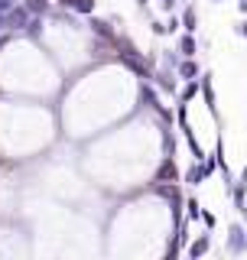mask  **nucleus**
<instances>
[{"mask_svg":"<svg viewBox=\"0 0 247 260\" xmlns=\"http://www.w3.org/2000/svg\"><path fill=\"white\" fill-rule=\"evenodd\" d=\"M225 250L231 257H244L247 254V228L231 221L228 224V234H225Z\"/></svg>","mask_w":247,"mask_h":260,"instance_id":"1","label":"nucleus"},{"mask_svg":"<svg viewBox=\"0 0 247 260\" xmlns=\"http://www.w3.org/2000/svg\"><path fill=\"white\" fill-rule=\"evenodd\" d=\"M208 250H211V231H202L195 241H189V254H186V260H202Z\"/></svg>","mask_w":247,"mask_h":260,"instance_id":"2","label":"nucleus"},{"mask_svg":"<svg viewBox=\"0 0 247 260\" xmlns=\"http://www.w3.org/2000/svg\"><path fill=\"white\" fill-rule=\"evenodd\" d=\"M205 179H208V176H205L202 162H192V166H189L186 173H182V182H186V185H202Z\"/></svg>","mask_w":247,"mask_h":260,"instance_id":"3","label":"nucleus"},{"mask_svg":"<svg viewBox=\"0 0 247 260\" xmlns=\"http://www.w3.org/2000/svg\"><path fill=\"white\" fill-rule=\"evenodd\" d=\"M202 91H205V104H208V111L218 117V104H215V91H211V75H202Z\"/></svg>","mask_w":247,"mask_h":260,"instance_id":"4","label":"nucleus"},{"mask_svg":"<svg viewBox=\"0 0 247 260\" xmlns=\"http://www.w3.org/2000/svg\"><path fill=\"white\" fill-rule=\"evenodd\" d=\"M182 29H186V36H192V32L199 29V13H195V7H189L182 13Z\"/></svg>","mask_w":247,"mask_h":260,"instance_id":"5","label":"nucleus"},{"mask_svg":"<svg viewBox=\"0 0 247 260\" xmlns=\"http://www.w3.org/2000/svg\"><path fill=\"white\" fill-rule=\"evenodd\" d=\"M179 75H182L186 81H199V65H195L192 59H186V62H179Z\"/></svg>","mask_w":247,"mask_h":260,"instance_id":"6","label":"nucleus"},{"mask_svg":"<svg viewBox=\"0 0 247 260\" xmlns=\"http://www.w3.org/2000/svg\"><path fill=\"white\" fill-rule=\"evenodd\" d=\"M62 7H72L78 13H95V0H59Z\"/></svg>","mask_w":247,"mask_h":260,"instance_id":"7","label":"nucleus"},{"mask_svg":"<svg viewBox=\"0 0 247 260\" xmlns=\"http://www.w3.org/2000/svg\"><path fill=\"white\" fill-rule=\"evenodd\" d=\"M179 52L192 59V55L199 52V43H195V36H182V39H179Z\"/></svg>","mask_w":247,"mask_h":260,"instance_id":"8","label":"nucleus"},{"mask_svg":"<svg viewBox=\"0 0 247 260\" xmlns=\"http://www.w3.org/2000/svg\"><path fill=\"white\" fill-rule=\"evenodd\" d=\"M186 218H189V221H199V218H202V205H199V199H186Z\"/></svg>","mask_w":247,"mask_h":260,"instance_id":"9","label":"nucleus"},{"mask_svg":"<svg viewBox=\"0 0 247 260\" xmlns=\"http://www.w3.org/2000/svg\"><path fill=\"white\" fill-rule=\"evenodd\" d=\"M199 88H202V85H199V81H189V85L182 88V94H179V98H182V104H186V101H192V98H195V94H199Z\"/></svg>","mask_w":247,"mask_h":260,"instance_id":"10","label":"nucleus"},{"mask_svg":"<svg viewBox=\"0 0 247 260\" xmlns=\"http://www.w3.org/2000/svg\"><path fill=\"white\" fill-rule=\"evenodd\" d=\"M49 4L46 0H26V13H46Z\"/></svg>","mask_w":247,"mask_h":260,"instance_id":"11","label":"nucleus"},{"mask_svg":"<svg viewBox=\"0 0 247 260\" xmlns=\"http://www.w3.org/2000/svg\"><path fill=\"white\" fill-rule=\"evenodd\" d=\"M202 221H205V228H208V231H211V228L218 224V218L211 215V211H205V208H202Z\"/></svg>","mask_w":247,"mask_h":260,"instance_id":"12","label":"nucleus"},{"mask_svg":"<svg viewBox=\"0 0 247 260\" xmlns=\"http://www.w3.org/2000/svg\"><path fill=\"white\" fill-rule=\"evenodd\" d=\"M13 10V0H0V16H7Z\"/></svg>","mask_w":247,"mask_h":260,"instance_id":"13","label":"nucleus"},{"mask_svg":"<svg viewBox=\"0 0 247 260\" xmlns=\"http://www.w3.org/2000/svg\"><path fill=\"white\" fill-rule=\"evenodd\" d=\"M160 7H163L166 13H172V7H176V0H160Z\"/></svg>","mask_w":247,"mask_h":260,"instance_id":"14","label":"nucleus"},{"mask_svg":"<svg viewBox=\"0 0 247 260\" xmlns=\"http://www.w3.org/2000/svg\"><path fill=\"white\" fill-rule=\"evenodd\" d=\"M237 10H241V13L247 16V0H237Z\"/></svg>","mask_w":247,"mask_h":260,"instance_id":"15","label":"nucleus"},{"mask_svg":"<svg viewBox=\"0 0 247 260\" xmlns=\"http://www.w3.org/2000/svg\"><path fill=\"white\" fill-rule=\"evenodd\" d=\"M237 32H241V36H244V39H247V20H244V23H241V26H237Z\"/></svg>","mask_w":247,"mask_h":260,"instance_id":"16","label":"nucleus"},{"mask_svg":"<svg viewBox=\"0 0 247 260\" xmlns=\"http://www.w3.org/2000/svg\"><path fill=\"white\" fill-rule=\"evenodd\" d=\"M237 182H244V185H247V166L241 169V179H237Z\"/></svg>","mask_w":247,"mask_h":260,"instance_id":"17","label":"nucleus"},{"mask_svg":"<svg viewBox=\"0 0 247 260\" xmlns=\"http://www.w3.org/2000/svg\"><path fill=\"white\" fill-rule=\"evenodd\" d=\"M137 4H140V7H146V4H150V0H137Z\"/></svg>","mask_w":247,"mask_h":260,"instance_id":"18","label":"nucleus"}]
</instances>
